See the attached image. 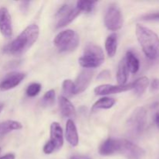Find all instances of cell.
I'll return each instance as SVG.
<instances>
[{
    "label": "cell",
    "instance_id": "1",
    "mask_svg": "<svg viewBox=\"0 0 159 159\" xmlns=\"http://www.w3.org/2000/svg\"><path fill=\"white\" fill-rule=\"evenodd\" d=\"M39 34L40 30L37 24L29 25L19 34L18 37L6 45L4 48V52L14 56L24 54L37 41Z\"/></svg>",
    "mask_w": 159,
    "mask_h": 159
},
{
    "label": "cell",
    "instance_id": "2",
    "mask_svg": "<svg viewBox=\"0 0 159 159\" xmlns=\"http://www.w3.org/2000/svg\"><path fill=\"white\" fill-rule=\"evenodd\" d=\"M135 32L146 57L151 60H155L159 57L158 36L153 30L141 24H137Z\"/></svg>",
    "mask_w": 159,
    "mask_h": 159
},
{
    "label": "cell",
    "instance_id": "3",
    "mask_svg": "<svg viewBox=\"0 0 159 159\" xmlns=\"http://www.w3.org/2000/svg\"><path fill=\"white\" fill-rule=\"evenodd\" d=\"M104 59L102 48L94 43H89L84 49L82 57L79 58V63L84 68L92 69L100 66Z\"/></svg>",
    "mask_w": 159,
    "mask_h": 159
},
{
    "label": "cell",
    "instance_id": "4",
    "mask_svg": "<svg viewBox=\"0 0 159 159\" xmlns=\"http://www.w3.org/2000/svg\"><path fill=\"white\" fill-rule=\"evenodd\" d=\"M147 123V112L144 107L135 109L126 124L127 134L132 138H138L144 132Z\"/></svg>",
    "mask_w": 159,
    "mask_h": 159
},
{
    "label": "cell",
    "instance_id": "5",
    "mask_svg": "<svg viewBox=\"0 0 159 159\" xmlns=\"http://www.w3.org/2000/svg\"><path fill=\"white\" fill-rule=\"evenodd\" d=\"M54 43L60 52L75 51L79 44V35L73 30H65L56 35Z\"/></svg>",
    "mask_w": 159,
    "mask_h": 159
},
{
    "label": "cell",
    "instance_id": "6",
    "mask_svg": "<svg viewBox=\"0 0 159 159\" xmlns=\"http://www.w3.org/2000/svg\"><path fill=\"white\" fill-rule=\"evenodd\" d=\"M64 144L63 130L57 122H53L50 130V140L44 144L43 151L46 155H50L54 151L59 150Z\"/></svg>",
    "mask_w": 159,
    "mask_h": 159
},
{
    "label": "cell",
    "instance_id": "7",
    "mask_svg": "<svg viewBox=\"0 0 159 159\" xmlns=\"http://www.w3.org/2000/svg\"><path fill=\"white\" fill-rule=\"evenodd\" d=\"M105 26L111 31H116L121 29L124 23L122 12L116 4H111L107 9L104 17Z\"/></svg>",
    "mask_w": 159,
    "mask_h": 159
},
{
    "label": "cell",
    "instance_id": "8",
    "mask_svg": "<svg viewBox=\"0 0 159 159\" xmlns=\"http://www.w3.org/2000/svg\"><path fill=\"white\" fill-rule=\"evenodd\" d=\"M80 10L76 6L73 7L71 5H63L56 14V17L57 19L56 27L61 28L66 26L71 23L80 14Z\"/></svg>",
    "mask_w": 159,
    "mask_h": 159
},
{
    "label": "cell",
    "instance_id": "9",
    "mask_svg": "<svg viewBox=\"0 0 159 159\" xmlns=\"http://www.w3.org/2000/svg\"><path fill=\"white\" fill-rule=\"evenodd\" d=\"M119 154L127 159H141L144 157V151L141 147L128 140L121 139V145Z\"/></svg>",
    "mask_w": 159,
    "mask_h": 159
},
{
    "label": "cell",
    "instance_id": "10",
    "mask_svg": "<svg viewBox=\"0 0 159 159\" xmlns=\"http://www.w3.org/2000/svg\"><path fill=\"white\" fill-rule=\"evenodd\" d=\"M94 75V71L89 68H84L76 78L75 85V95L82 93L87 89L92 82Z\"/></svg>",
    "mask_w": 159,
    "mask_h": 159
},
{
    "label": "cell",
    "instance_id": "11",
    "mask_svg": "<svg viewBox=\"0 0 159 159\" xmlns=\"http://www.w3.org/2000/svg\"><path fill=\"white\" fill-rule=\"evenodd\" d=\"M133 82L126 84L124 85H110V84H104V85H101L96 87L94 89V93L98 96H107V95L116 94V93H123V92L133 89Z\"/></svg>",
    "mask_w": 159,
    "mask_h": 159
},
{
    "label": "cell",
    "instance_id": "12",
    "mask_svg": "<svg viewBox=\"0 0 159 159\" xmlns=\"http://www.w3.org/2000/svg\"><path fill=\"white\" fill-rule=\"evenodd\" d=\"M26 77V75L23 72L19 71H12L5 76L4 79L0 82V90L7 91L16 87L20 84V82Z\"/></svg>",
    "mask_w": 159,
    "mask_h": 159
},
{
    "label": "cell",
    "instance_id": "13",
    "mask_svg": "<svg viewBox=\"0 0 159 159\" xmlns=\"http://www.w3.org/2000/svg\"><path fill=\"white\" fill-rule=\"evenodd\" d=\"M121 145V139L109 138L100 145L99 152L103 156H110L119 153Z\"/></svg>",
    "mask_w": 159,
    "mask_h": 159
},
{
    "label": "cell",
    "instance_id": "14",
    "mask_svg": "<svg viewBox=\"0 0 159 159\" xmlns=\"http://www.w3.org/2000/svg\"><path fill=\"white\" fill-rule=\"evenodd\" d=\"M0 32L6 38L12 34V25L10 14L6 8L0 9Z\"/></svg>",
    "mask_w": 159,
    "mask_h": 159
},
{
    "label": "cell",
    "instance_id": "15",
    "mask_svg": "<svg viewBox=\"0 0 159 159\" xmlns=\"http://www.w3.org/2000/svg\"><path fill=\"white\" fill-rule=\"evenodd\" d=\"M59 107L62 115L65 117L69 118L68 120H71L76 117V110L71 101L68 99V98L65 96H60L59 98Z\"/></svg>",
    "mask_w": 159,
    "mask_h": 159
},
{
    "label": "cell",
    "instance_id": "16",
    "mask_svg": "<svg viewBox=\"0 0 159 159\" xmlns=\"http://www.w3.org/2000/svg\"><path fill=\"white\" fill-rule=\"evenodd\" d=\"M66 140L71 146L76 147L79 144V134H78L77 128L73 122L72 120H68L66 123Z\"/></svg>",
    "mask_w": 159,
    "mask_h": 159
},
{
    "label": "cell",
    "instance_id": "17",
    "mask_svg": "<svg viewBox=\"0 0 159 159\" xmlns=\"http://www.w3.org/2000/svg\"><path fill=\"white\" fill-rule=\"evenodd\" d=\"M124 58L128 71L133 74L138 72L140 68V61L137 56L132 51H127Z\"/></svg>",
    "mask_w": 159,
    "mask_h": 159
},
{
    "label": "cell",
    "instance_id": "18",
    "mask_svg": "<svg viewBox=\"0 0 159 159\" xmlns=\"http://www.w3.org/2000/svg\"><path fill=\"white\" fill-rule=\"evenodd\" d=\"M128 69L126 65L125 58H123L119 63L116 72V80L119 85H124L127 84V79H128Z\"/></svg>",
    "mask_w": 159,
    "mask_h": 159
},
{
    "label": "cell",
    "instance_id": "19",
    "mask_svg": "<svg viewBox=\"0 0 159 159\" xmlns=\"http://www.w3.org/2000/svg\"><path fill=\"white\" fill-rule=\"evenodd\" d=\"M23 128L21 123L16 120H6L0 124V136L6 134L12 130H18Z\"/></svg>",
    "mask_w": 159,
    "mask_h": 159
},
{
    "label": "cell",
    "instance_id": "20",
    "mask_svg": "<svg viewBox=\"0 0 159 159\" xmlns=\"http://www.w3.org/2000/svg\"><path fill=\"white\" fill-rule=\"evenodd\" d=\"M117 35L116 34H111L107 37L105 42V48L109 57H112L116 54L117 50Z\"/></svg>",
    "mask_w": 159,
    "mask_h": 159
},
{
    "label": "cell",
    "instance_id": "21",
    "mask_svg": "<svg viewBox=\"0 0 159 159\" xmlns=\"http://www.w3.org/2000/svg\"><path fill=\"white\" fill-rule=\"evenodd\" d=\"M133 83V89L134 91L135 95H137L138 96H141L144 94L145 90L147 89L148 86L149 85V80L147 77L143 76V77L137 79Z\"/></svg>",
    "mask_w": 159,
    "mask_h": 159
},
{
    "label": "cell",
    "instance_id": "22",
    "mask_svg": "<svg viewBox=\"0 0 159 159\" xmlns=\"http://www.w3.org/2000/svg\"><path fill=\"white\" fill-rule=\"evenodd\" d=\"M116 103V99L110 97H103L99 99V100L96 101L93 107V110H107V109H110L114 106Z\"/></svg>",
    "mask_w": 159,
    "mask_h": 159
},
{
    "label": "cell",
    "instance_id": "23",
    "mask_svg": "<svg viewBox=\"0 0 159 159\" xmlns=\"http://www.w3.org/2000/svg\"><path fill=\"white\" fill-rule=\"evenodd\" d=\"M96 2L93 1H78L76 6L80 12H91L94 9Z\"/></svg>",
    "mask_w": 159,
    "mask_h": 159
},
{
    "label": "cell",
    "instance_id": "24",
    "mask_svg": "<svg viewBox=\"0 0 159 159\" xmlns=\"http://www.w3.org/2000/svg\"><path fill=\"white\" fill-rule=\"evenodd\" d=\"M62 92L65 97H71L75 95V85L74 82L70 79H66L62 84Z\"/></svg>",
    "mask_w": 159,
    "mask_h": 159
},
{
    "label": "cell",
    "instance_id": "25",
    "mask_svg": "<svg viewBox=\"0 0 159 159\" xmlns=\"http://www.w3.org/2000/svg\"><path fill=\"white\" fill-rule=\"evenodd\" d=\"M55 100V92L54 90L51 89L45 93L41 99V105L43 107H51L54 104Z\"/></svg>",
    "mask_w": 159,
    "mask_h": 159
},
{
    "label": "cell",
    "instance_id": "26",
    "mask_svg": "<svg viewBox=\"0 0 159 159\" xmlns=\"http://www.w3.org/2000/svg\"><path fill=\"white\" fill-rule=\"evenodd\" d=\"M40 90H41V85L40 83L34 82L27 87L26 93L29 97H34L40 93Z\"/></svg>",
    "mask_w": 159,
    "mask_h": 159
},
{
    "label": "cell",
    "instance_id": "27",
    "mask_svg": "<svg viewBox=\"0 0 159 159\" xmlns=\"http://www.w3.org/2000/svg\"><path fill=\"white\" fill-rule=\"evenodd\" d=\"M144 20H159V12L158 13H151L145 15L143 17Z\"/></svg>",
    "mask_w": 159,
    "mask_h": 159
},
{
    "label": "cell",
    "instance_id": "28",
    "mask_svg": "<svg viewBox=\"0 0 159 159\" xmlns=\"http://www.w3.org/2000/svg\"><path fill=\"white\" fill-rule=\"evenodd\" d=\"M110 76V72L108 70H104L98 75V79H107Z\"/></svg>",
    "mask_w": 159,
    "mask_h": 159
},
{
    "label": "cell",
    "instance_id": "29",
    "mask_svg": "<svg viewBox=\"0 0 159 159\" xmlns=\"http://www.w3.org/2000/svg\"><path fill=\"white\" fill-rule=\"evenodd\" d=\"M151 89L152 91H158L159 90V79H155L152 80L151 84Z\"/></svg>",
    "mask_w": 159,
    "mask_h": 159
},
{
    "label": "cell",
    "instance_id": "30",
    "mask_svg": "<svg viewBox=\"0 0 159 159\" xmlns=\"http://www.w3.org/2000/svg\"><path fill=\"white\" fill-rule=\"evenodd\" d=\"M0 159H16V158L13 154H7V155H4V156L1 157Z\"/></svg>",
    "mask_w": 159,
    "mask_h": 159
},
{
    "label": "cell",
    "instance_id": "31",
    "mask_svg": "<svg viewBox=\"0 0 159 159\" xmlns=\"http://www.w3.org/2000/svg\"><path fill=\"white\" fill-rule=\"evenodd\" d=\"M70 159H91L89 157L87 156H82V155H75L72 156Z\"/></svg>",
    "mask_w": 159,
    "mask_h": 159
},
{
    "label": "cell",
    "instance_id": "32",
    "mask_svg": "<svg viewBox=\"0 0 159 159\" xmlns=\"http://www.w3.org/2000/svg\"><path fill=\"white\" fill-rule=\"evenodd\" d=\"M154 120H155V124H156V126L159 128V112L158 113H155Z\"/></svg>",
    "mask_w": 159,
    "mask_h": 159
},
{
    "label": "cell",
    "instance_id": "33",
    "mask_svg": "<svg viewBox=\"0 0 159 159\" xmlns=\"http://www.w3.org/2000/svg\"><path fill=\"white\" fill-rule=\"evenodd\" d=\"M3 108H4V104H3L2 102H0V113L2 111Z\"/></svg>",
    "mask_w": 159,
    "mask_h": 159
},
{
    "label": "cell",
    "instance_id": "34",
    "mask_svg": "<svg viewBox=\"0 0 159 159\" xmlns=\"http://www.w3.org/2000/svg\"><path fill=\"white\" fill-rule=\"evenodd\" d=\"M1 152H2V149H1V148H0V155H1Z\"/></svg>",
    "mask_w": 159,
    "mask_h": 159
}]
</instances>
